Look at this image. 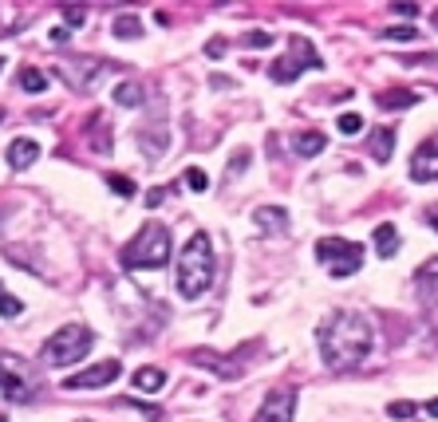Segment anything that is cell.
<instances>
[{"label":"cell","mask_w":438,"mask_h":422,"mask_svg":"<svg viewBox=\"0 0 438 422\" xmlns=\"http://www.w3.org/2000/svg\"><path fill=\"white\" fill-rule=\"evenodd\" d=\"M292 407H296V391H273L265 398V407L253 414V422H292Z\"/></svg>","instance_id":"11"},{"label":"cell","mask_w":438,"mask_h":422,"mask_svg":"<svg viewBox=\"0 0 438 422\" xmlns=\"http://www.w3.org/2000/svg\"><path fill=\"white\" fill-rule=\"evenodd\" d=\"M292 146H296V154L300 158H316L324 146H328V134L324 131H300L296 138H292Z\"/></svg>","instance_id":"14"},{"label":"cell","mask_w":438,"mask_h":422,"mask_svg":"<svg viewBox=\"0 0 438 422\" xmlns=\"http://www.w3.org/2000/svg\"><path fill=\"white\" fill-rule=\"evenodd\" d=\"M419 36V28L411 24H399V28H383V40H414Z\"/></svg>","instance_id":"31"},{"label":"cell","mask_w":438,"mask_h":422,"mask_svg":"<svg viewBox=\"0 0 438 422\" xmlns=\"http://www.w3.org/2000/svg\"><path fill=\"white\" fill-rule=\"evenodd\" d=\"M0 296H4V284H0Z\"/></svg>","instance_id":"41"},{"label":"cell","mask_w":438,"mask_h":422,"mask_svg":"<svg viewBox=\"0 0 438 422\" xmlns=\"http://www.w3.org/2000/svg\"><path fill=\"white\" fill-rule=\"evenodd\" d=\"M67 36H72L67 28H51V44H67Z\"/></svg>","instance_id":"36"},{"label":"cell","mask_w":438,"mask_h":422,"mask_svg":"<svg viewBox=\"0 0 438 422\" xmlns=\"http://www.w3.org/2000/svg\"><path fill=\"white\" fill-rule=\"evenodd\" d=\"M414 103H419L414 91H383V95H375L379 111H403V107H414Z\"/></svg>","instance_id":"19"},{"label":"cell","mask_w":438,"mask_h":422,"mask_svg":"<svg viewBox=\"0 0 438 422\" xmlns=\"http://www.w3.org/2000/svg\"><path fill=\"white\" fill-rule=\"evenodd\" d=\"M241 44L245 48H273V36H268V32H245Z\"/></svg>","instance_id":"30"},{"label":"cell","mask_w":438,"mask_h":422,"mask_svg":"<svg viewBox=\"0 0 438 422\" xmlns=\"http://www.w3.org/2000/svg\"><path fill=\"white\" fill-rule=\"evenodd\" d=\"M107 186H111V193H115V197H134V181L127 178V174H107Z\"/></svg>","instance_id":"24"},{"label":"cell","mask_w":438,"mask_h":422,"mask_svg":"<svg viewBox=\"0 0 438 422\" xmlns=\"http://www.w3.org/2000/svg\"><path fill=\"white\" fill-rule=\"evenodd\" d=\"M60 79L72 91H83V87H91L99 79V72H103V60H91V56H72V60H60Z\"/></svg>","instance_id":"8"},{"label":"cell","mask_w":438,"mask_h":422,"mask_svg":"<svg viewBox=\"0 0 438 422\" xmlns=\"http://www.w3.org/2000/svg\"><path fill=\"white\" fill-rule=\"evenodd\" d=\"M225 48H229V44H225L221 36H213V40L206 44V56H209V60H218V56H225Z\"/></svg>","instance_id":"32"},{"label":"cell","mask_w":438,"mask_h":422,"mask_svg":"<svg viewBox=\"0 0 438 422\" xmlns=\"http://www.w3.org/2000/svg\"><path fill=\"white\" fill-rule=\"evenodd\" d=\"M253 221H257V229L261 233H280L284 225H289V213L277 209V205H265V209H257L253 213Z\"/></svg>","instance_id":"17"},{"label":"cell","mask_w":438,"mask_h":422,"mask_svg":"<svg viewBox=\"0 0 438 422\" xmlns=\"http://www.w3.org/2000/svg\"><path fill=\"white\" fill-rule=\"evenodd\" d=\"M316 343L332 371H352V367H359L371 355L375 327H371V320L364 312H332L316 327Z\"/></svg>","instance_id":"1"},{"label":"cell","mask_w":438,"mask_h":422,"mask_svg":"<svg viewBox=\"0 0 438 422\" xmlns=\"http://www.w3.org/2000/svg\"><path fill=\"white\" fill-rule=\"evenodd\" d=\"M316 261L328 268L332 280H348L364 268V249L343 237H324V241H316Z\"/></svg>","instance_id":"6"},{"label":"cell","mask_w":438,"mask_h":422,"mask_svg":"<svg viewBox=\"0 0 438 422\" xmlns=\"http://www.w3.org/2000/svg\"><path fill=\"white\" fill-rule=\"evenodd\" d=\"M119 359H103V363H95V367H83L79 375H67L63 379V387L67 391H95V387H107V383H115L119 379Z\"/></svg>","instance_id":"9"},{"label":"cell","mask_w":438,"mask_h":422,"mask_svg":"<svg viewBox=\"0 0 438 422\" xmlns=\"http://www.w3.org/2000/svg\"><path fill=\"white\" fill-rule=\"evenodd\" d=\"M91 343H95V332H91V327L67 324L44 343V363H51V367H72V363H79L87 351H91Z\"/></svg>","instance_id":"5"},{"label":"cell","mask_w":438,"mask_h":422,"mask_svg":"<svg viewBox=\"0 0 438 422\" xmlns=\"http://www.w3.org/2000/svg\"><path fill=\"white\" fill-rule=\"evenodd\" d=\"M20 312H24V304L16 300V296H8V292H4V296H0V316H4V320H16Z\"/></svg>","instance_id":"28"},{"label":"cell","mask_w":438,"mask_h":422,"mask_svg":"<svg viewBox=\"0 0 438 422\" xmlns=\"http://www.w3.org/2000/svg\"><path fill=\"white\" fill-rule=\"evenodd\" d=\"M111 99H115L119 107H143V103H146V91L138 83H119L115 91H111Z\"/></svg>","instance_id":"20"},{"label":"cell","mask_w":438,"mask_h":422,"mask_svg":"<svg viewBox=\"0 0 438 422\" xmlns=\"http://www.w3.org/2000/svg\"><path fill=\"white\" fill-rule=\"evenodd\" d=\"M131 383H134V391H146V395H150V391H162V387H166V371H162V367H138V371L131 375Z\"/></svg>","instance_id":"18"},{"label":"cell","mask_w":438,"mask_h":422,"mask_svg":"<svg viewBox=\"0 0 438 422\" xmlns=\"http://www.w3.org/2000/svg\"><path fill=\"white\" fill-rule=\"evenodd\" d=\"M371 241H375V253H379V257H395V253H399V229H395L391 221L375 225V233H371Z\"/></svg>","instance_id":"15"},{"label":"cell","mask_w":438,"mask_h":422,"mask_svg":"<svg viewBox=\"0 0 438 422\" xmlns=\"http://www.w3.org/2000/svg\"><path fill=\"white\" fill-rule=\"evenodd\" d=\"M209 83H213V87H225V91H229L233 79H229V75H209Z\"/></svg>","instance_id":"37"},{"label":"cell","mask_w":438,"mask_h":422,"mask_svg":"<svg viewBox=\"0 0 438 422\" xmlns=\"http://www.w3.org/2000/svg\"><path fill=\"white\" fill-rule=\"evenodd\" d=\"M426 213H430V225H435V229H438V205H430Z\"/></svg>","instance_id":"39"},{"label":"cell","mask_w":438,"mask_h":422,"mask_svg":"<svg viewBox=\"0 0 438 422\" xmlns=\"http://www.w3.org/2000/svg\"><path fill=\"white\" fill-rule=\"evenodd\" d=\"M213 273H218V257H213V241L209 233H190L186 245L178 249V261H174V284H178V296L182 300H197L206 296L209 284H213Z\"/></svg>","instance_id":"2"},{"label":"cell","mask_w":438,"mask_h":422,"mask_svg":"<svg viewBox=\"0 0 438 422\" xmlns=\"http://www.w3.org/2000/svg\"><path fill=\"white\" fill-rule=\"evenodd\" d=\"M414 410H419V407H414V403H407V398H395V403H391V407H387V414H391V419H395V422H403V419H411Z\"/></svg>","instance_id":"27"},{"label":"cell","mask_w":438,"mask_h":422,"mask_svg":"<svg viewBox=\"0 0 438 422\" xmlns=\"http://www.w3.org/2000/svg\"><path fill=\"white\" fill-rule=\"evenodd\" d=\"M20 91H28V95L48 91V75L40 72V67H24V72H20Z\"/></svg>","instance_id":"22"},{"label":"cell","mask_w":438,"mask_h":422,"mask_svg":"<svg viewBox=\"0 0 438 422\" xmlns=\"http://www.w3.org/2000/svg\"><path fill=\"white\" fill-rule=\"evenodd\" d=\"M182 186H186V190H194V193H206V190H209L206 170H202V166H190V170L182 174Z\"/></svg>","instance_id":"23"},{"label":"cell","mask_w":438,"mask_h":422,"mask_svg":"<svg viewBox=\"0 0 438 422\" xmlns=\"http://www.w3.org/2000/svg\"><path fill=\"white\" fill-rule=\"evenodd\" d=\"M426 414H430V419H438V398H430V403H426Z\"/></svg>","instance_id":"38"},{"label":"cell","mask_w":438,"mask_h":422,"mask_svg":"<svg viewBox=\"0 0 438 422\" xmlns=\"http://www.w3.org/2000/svg\"><path fill=\"white\" fill-rule=\"evenodd\" d=\"M162 202H166V190H150V193H146V205H150V209L162 205Z\"/></svg>","instance_id":"35"},{"label":"cell","mask_w":438,"mask_h":422,"mask_svg":"<svg viewBox=\"0 0 438 422\" xmlns=\"http://www.w3.org/2000/svg\"><path fill=\"white\" fill-rule=\"evenodd\" d=\"M190 359L202 363V367H213L221 379H237V375H241V367H237V363H233V359H221V355H213V351H194Z\"/></svg>","instance_id":"16"},{"label":"cell","mask_w":438,"mask_h":422,"mask_svg":"<svg viewBox=\"0 0 438 422\" xmlns=\"http://www.w3.org/2000/svg\"><path fill=\"white\" fill-rule=\"evenodd\" d=\"M0 72H4V60H0Z\"/></svg>","instance_id":"42"},{"label":"cell","mask_w":438,"mask_h":422,"mask_svg":"<svg viewBox=\"0 0 438 422\" xmlns=\"http://www.w3.org/2000/svg\"><path fill=\"white\" fill-rule=\"evenodd\" d=\"M170 257H174L170 229H166L162 221H146L143 229L122 245V268H131V273H154V268H166L170 265Z\"/></svg>","instance_id":"3"},{"label":"cell","mask_w":438,"mask_h":422,"mask_svg":"<svg viewBox=\"0 0 438 422\" xmlns=\"http://www.w3.org/2000/svg\"><path fill=\"white\" fill-rule=\"evenodd\" d=\"M414 292H419L423 304H438V257H430V261L419 265V273H414Z\"/></svg>","instance_id":"12"},{"label":"cell","mask_w":438,"mask_h":422,"mask_svg":"<svg viewBox=\"0 0 438 422\" xmlns=\"http://www.w3.org/2000/svg\"><path fill=\"white\" fill-rule=\"evenodd\" d=\"M336 131H340V134H359V131H364V119H359L355 111H343L340 119H336Z\"/></svg>","instance_id":"26"},{"label":"cell","mask_w":438,"mask_h":422,"mask_svg":"<svg viewBox=\"0 0 438 422\" xmlns=\"http://www.w3.org/2000/svg\"><path fill=\"white\" fill-rule=\"evenodd\" d=\"M411 178L414 181H438V134L419 143V150L411 154Z\"/></svg>","instance_id":"10"},{"label":"cell","mask_w":438,"mask_h":422,"mask_svg":"<svg viewBox=\"0 0 438 422\" xmlns=\"http://www.w3.org/2000/svg\"><path fill=\"white\" fill-rule=\"evenodd\" d=\"M289 48H292V56H284L280 63H273V83H292L300 72H320L324 67V60H320V51H316V44L308 36H289Z\"/></svg>","instance_id":"7"},{"label":"cell","mask_w":438,"mask_h":422,"mask_svg":"<svg viewBox=\"0 0 438 422\" xmlns=\"http://www.w3.org/2000/svg\"><path fill=\"white\" fill-rule=\"evenodd\" d=\"M391 146H395V131H391V127H383V131L371 134V158H375V162H387Z\"/></svg>","instance_id":"21"},{"label":"cell","mask_w":438,"mask_h":422,"mask_svg":"<svg viewBox=\"0 0 438 422\" xmlns=\"http://www.w3.org/2000/svg\"><path fill=\"white\" fill-rule=\"evenodd\" d=\"M0 122H4V107H0Z\"/></svg>","instance_id":"40"},{"label":"cell","mask_w":438,"mask_h":422,"mask_svg":"<svg viewBox=\"0 0 438 422\" xmlns=\"http://www.w3.org/2000/svg\"><path fill=\"white\" fill-rule=\"evenodd\" d=\"M87 20V8L83 4H72V8H63V24H67V32H72V28H79Z\"/></svg>","instance_id":"29"},{"label":"cell","mask_w":438,"mask_h":422,"mask_svg":"<svg viewBox=\"0 0 438 422\" xmlns=\"http://www.w3.org/2000/svg\"><path fill=\"white\" fill-rule=\"evenodd\" d=\"M0 395L8 398V403H32L40 395V383H36V371H32V363L24 355H16V351H0Z\"/></svg>","instance_id":"4"},{"label":"cell","mask_w":438,"mask_h":422,"mask_svg":"<svg viewBox=\"0 0 438 422\" xmlns=\"http://www.w3.org/2000/svg\"><path fill=\"white\" fill-rule=\"evenodd\" d=\"M245 166H249V150H237V154L229 158V170H233V174H241Z\"/></svg>","instance_id":"33"},{"label":"cell","mask_w":438,"mask_h":422,"mask_svg":"<svg viewBox=\"0 0 438 422\" xmlns=\"http://www.w3.org/2000/svg\"><path fill=\"white\" fill-rule=\"evenodd\" d=\"M391 13L395 16H411L414 20V16H419V4H391Z\"/></svg>","instance_id":"34"},{"label":"cell","mask_w":438,"mask_h":422,"mask_svg":"<svg viewBox=\"0 0 438 422\" xmlns=\"http://www.w3.org/2000/svg\"><path fill=\"white\" fill-rule=\"evenodd\" d=\"M115 36H119V40H138V36H143V28H138L134 16H119V20H115Z\"/></svg>","instance_id":"25"},{"label":"cell","mask_w":438,"mask_h":422,"mask_svg":"<svg viewBox=\"0 0 438 422\" xmlns=\"http://www.w3.org/2000/svg\"><path fill=\"white\" fill-rule=\"evenodd\" d=\"M36 158H40L36 138H13V143H8V150H4V162H8L13 170H28Z\"/></svg>","instance_id":"13"}]
</instances>
